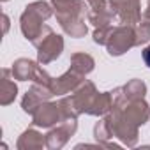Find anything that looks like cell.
Instances as JSON below:
<instances>
[{
  "instance_id": "5",
  "label": "cell",
  "mask_w": 150,
  "mask_h": 150,
  "mask_svg": "<svg viewBox=\"0 0 150 150\" xmlns=\"http://www.w3.org/2000/svg\"><path fill=\"white\" fill-rule=\"evenodd\" d=\"M51 96H53V92H51L50 87L41 85V83H35V85L23 96V99H21V108H23L25 113L34 115V111H35L42 103H46Z\"/></svg>"
},
{
  "instance_id": "4",
  "label": "cell",
  "mask_w": 150,
  "mask_h": 150,
  "mask_svg": "<svg viewBox=\"0 0 150 150\" xmlns=\"http://www.w3.org/2000/svg\"><path fill=\"white\" fill-rule=\"evenodd\" d=\"M62 50H64V39L60 35H55L51 32L37 46V62L42 64V65H46V64L53 62L55 58H58L60 53H62Z\"/></svg>"
},
{
  "instance_id": "9",
  "label": "cell",
  "mask_w": 150,
  "mask_h": 150,
  "mask_svg": "<svg viewBox=\"0 0 150 150\" xmlns=\"http://www.w3.org/2000/svg\"><path fill=\"white\" fill-rule=\"evenodd\" d=\"M35 69H37V64L28 60V58H18L14 64H13V78L18 80V81H28V80H34L35 76Z\"/></svg>"
},
{
  "instance_id": "20",
  "label": "cell",
  "mask_w": 150,
  "mask_h": 150,
  "mask_svg": "<svg viewBox=\"0 0 150 150\" xmlns=\"http://www.w3.org/2000/svg\"><path fill=\"white\" fill-rule=\"evenodd\" d=\"M7 28H9V18L7 14H4V32H7Z\"/></svg>"
},
{
  "instance_id": "10",
  "label": "cell",
  "mask_w": 150,
  "mask_h": 150,
  "mask_svg": "<svg viewBox=\"0 0 150 150\" xmlns=\"http://www.w3.org/2000/svg\"><path fill=\"white\" fill-rule=\"evenodd\" d=\"M42 145H46V138H42V134L37 132L35 129H27L16 143L20 150H35L42 148Z\"/></svg>"
},
{
  "instance_id": "15",
  "label": "cell",
  "mask_w": 150,
  "mask_h": 150,
  "mask_svg": "<svg viewBox=\"0 0 150 150\" xmlns=\"http://www.w3.org/2000/svg\"><path fill=\"white\" fill-rule=\"evenodd\" d=\"M94 134H96V139H97V141H104V139L111 138V136H113V131H111L108 120L99 122V124L96 125V129H94Z\"/></svg>"
},
{
  "instance_id": "19",
  "label": "cell",
  "mask_w": 150,
  "mask_h": 150,
  "mask_svg": "<svg viewBox=\"0 0 150 150\" xmlns=\"http://www.w3.org/2000/svg\"><path fill=\"white\" fill-rule=\"evenodd\" d=\"M143 60H145V64L150 67V46H146V48L143 50Z\"/></svg>"
},
{
  "instance_id": "2",
  "label": "cell",
  "mask_w": 150,
  "mask_h": 150,
  "mask_svg": "<svg viewBox=\"0 0 150 150\" xmlns=\"http://www.w3.org/2000/svg\"><path fill=\"white\" fill-rule=\"evenodd\" d=\"M51 16V7L48 2H34L30 6L25 7V13L21 14L20 20V27L21 32L25 35V39H28L30 42H35L39 39V35L46 30L48 25H42V21H46Z\"/></svg>"
},
{
  "instance_id": "1",
  "label": "cell",
  "mask_w": 150,
  "mask_h": 150,
  "mask_svg": "<svg viewBox=\"0 0 150 150\" xmlns=\"http://www.w3.org/2000/svg\"><path fill=\"white\" fill-rule=\"evenodd\" d=\"M57 18L64 32L71 37H83L87 34V25L81 14L87 11L81 0H51Z\"/></svg>"
},
{
  "instance_id": "12",
  "label": "cell",
  "mask_w": 150,
  "mask_h": 150,
  "mask_svg": "<svg viewBox=\"0 0 150 150\" xmlns=\"http://www.w3.org/2000/svg\"><path fill=\"white\" fill-rule=\"evenodd\" d=\"M94 65H96L94 58L90 55H87V53H74L71 57V69L83 74V76L94 69Z\"/></svg>"
},
{
  "instance_id": "11",
  "label": "cell",
  "mask_w": 150,
  "mask_h": 150,
  "mask_svg": "<svg viewBox=\"0 0 150 150\" xmlns=\"http://www.w3.org/2000/svg\"><path fill=\"white\" fill-rule=\"evenodd\" d=\"M113 108V94L111 92H104V94H96L90 108H88V115H104Z\"/></svg>"
},
{
  "instance_id": "14",
  "label": "cell",
  "mask_w": 150,
  "mask_h": 150,
  "mask_svg": "<svg viewBox=\"0 0 150 150\" xmlns=\"http://www.w3.org/2000/svg\"><path fill=\"white\" fill-rule=\"evenodd\" d=\"M69 136H71V134L60 125L58 129H53V131H50V132L46 134V146H48V148H60V146L65 145V141H67Z\"/></svg>"
},
{
  "instance_id": "8",
  "label": "cell",
  "mask_w": 150,
  "mask_h": 150,
  "mask_svg": "<svg viewBox=\"0 0 150 150\" xmlns=\"http://www.w3.org/2000/svg\"><path fill=\"white\" fill-rule=\"evenodd\" d=\"M11 69H2V80H0V104L2 106L11 104L18 96V87L13 81L14 78H11Z\"/></svg>"
},
{
  "instance_id": "6",
  "label": "cell",
  "mask_w": 150,
  "mask_h": 150,
  "mask_svg": "<svg viewBox=\"0 0 150 150\" xmlns=\"http://www.w3.org/2000/svg\"><path fill=\"white\" fill-rule=\"evenodd\" d=\"M60 120H62L60 104H51V103H42L32 115V124L37 127H51Z\"/></svg>"
},
{
  "instance_id": "17",
  "label": "cell",
  "mask_w": 150,
  "mask_h": 150,
  "mask_svg": "<svg viewBox=\"0 0 150 150\" xmlns=\"http://www.w3.org/2000/svg\"><path fill=\"white\" fill-rule=\"evenodd\" d=\"M110 34H111V28H110V27H99V28L94 32V41H96L97 44H106Z\"/></svg>"
},
{
  "instance_id": "16",
  "label": "cell",
  "mask_w": 150,
  "mask_h": 150,
  "mask_svg": "<svg viewBox=\"0 0 150 150\" xmlns=\"http://www.w3.org/2000/svg\"><path fill=\"white\" fill-rule=\"evenodd\" d=\"M134 35H136V46L138 44H145L146 41H150V27L145 23H139L134 28Z\"/></svg>"
},
{
  "instance_id": "13",
  "label": "cell",
  "mask_w": 150,
  "mask_h": 150,
  "mask_svg": "<svg viewBox=\"0 0 150 150\" xmlns=\"http://www.w3.org/2000/svg\"><path fill=\"white\" fill-rule=\"evenodd\" d=\"M124 96L127 101H134V99H143L146 94V85L141 80H131L124 88Z\"/></svg>"
},
{
  "instance_id": "18",
  "label": "cell",
  "mask_w": 150,
  "mask_h": 150,
  "mask_svg": "<svg viewBox=\"0 0 150 150\" xmlns=\"http://www.w3.org/2000/svg\"><path fill=\"white\" fill-rule=\"evenodd\" d=\"M141 23H145V25H148L150 27V6L146 7V11L143 13V16H141Z\"/></svg>"
},
{
  "instance_id": "21",
  "label": "cell",
  "mask_w": 150,
  "mask_h": 150,
  "mask_svg": "<svg viewBox=\"0 0 150 150\" xmlns=\"http://www.w3.org/2000/svg\"><path fill=\"white\" fill-rule=\"evenodd\" d=\"M2 2H7V0H2Z\"/></svg>"
},
{
  "instance_id": "7",
  "label": "cell",
  "mask_w": 150,
  "mask_h": 150,
  "mask_svg": "<svg viewBox=\"0 0 150 150\" xmlns=\"http://www.w3.org/2000/svg\"><path fill=\"white\" fill-rule=\"evenodd\" d=\"M81 78H83V74L69 69L65 74H62L60 78H55L51 81V92H53V96H62V94H67V92L74 90L83 81Z\"/></svg>"
},
{
  "instance_id": "3",
  "label": "cell",
  "mask_w": 150,
  "mask_h": 150,
  "mask_svg": "<svg viewBox=\"0 0 150 150\" xmlns=\"http://www.w3.org/2000/svg\"><path fill=\"white\" fill-rule=\"evenodd\" d=\"M132 46H136L134 28H131V27H117V28H111V34L108 37V42H106L108 53L111 57H118V55L125 53Z\"/></svg>"
}]
</instances>
